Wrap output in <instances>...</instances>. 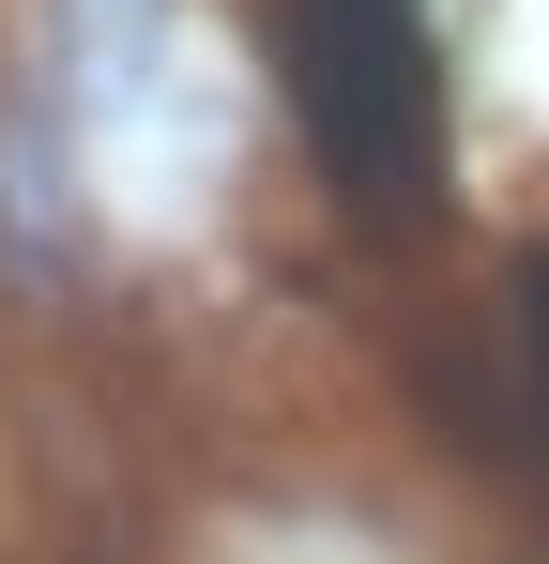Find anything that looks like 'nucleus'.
Masks as SVG:
<instances>
[{
	"mask_svg": "<svg viewBox=\"0 0 549 564\" xmlns=\"http://www.w3.org/2000/svg\"><path fill=\"white\" fill-rule=\"evenodd\" d=\"M290 107L321 184L366 214H412L443 184V77H428V0H290Z\"/></svg>",
	"mask_w": 549,
	"mask_h": 564,
	"instance_id": "1",
	"label": "nucleus"
}]
</instances>
